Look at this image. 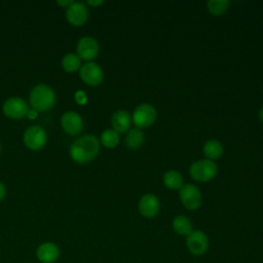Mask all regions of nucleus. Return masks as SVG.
Listing matches in <instances>:
<instances>
[{
	"mask_svg": "<svg viewBox=\"0 0 263 263\" xmlns=\"http://www.w3.org/2000/svg\"><path fill=\"white\" fill-rule=\"evenodd\" d=\"M100 151V141L93 135H84L76 139L70 149L71 157L79 162L86 163L92 160Z\"/></svg>",
	"mask_w": 263,
	"mask_h": 263,
	"instance_id": "f257e3e1",
	"label": "nucleus"
},
{
	"mask_svg": "<svg viewBox=\"0 0 263 263\" xmlns=\"http://www.w3.org/2000/svg\"><path fill=\"white\" fill-rule=\"evenodd\" d=\"M54 91L46 84H37L30 92V103L36 111H46L54 105Z\"/></svg>",
	"mask_w": 263,
	"mask_h": 263,
	"instance_id": "f03ea898",
	"label": "nucleus"
},
{
	"mask_svg": "<svg viewBox=\"0 0 263 263\" xmlns=\"http://www.w3.org/2000/svg\"><path fill=\"white\" fill-rule=\"evenodd\" d=\"M189 173L193 180L197 182H208L216 177L218 166L213 160L203 158L193 162L190 166Z\"/></svg>",
	"mask_w": 263,
	"mask_h": 263,
	"instance_id": "7ed1b4c3",
	"label": "nucleus"
},
{
	"mask_svg": "<svg viewBox=\"0 0 263 263\" xmlns=\"http://www.w3.org/2000/svg\"><path fill=\"white\" fill-rule=\"evenodd\" d=\"M156 119V110L155 108L147 103L139 105L134 113L132 120L135 123L137 128H145L154 123Z\"/></svg>",
	"mask_w": 263,
	"mask_h": 263,
	"instance_id": "20e7f679",
	"label": "nucleus"
},
{
	"mask_svg": "<svg viewBox=\"0 0 263 263\" xmlns=\"http://www.w3.org/2000/svg\"><path fill=\"white\" fill-rule=\"evenodd\" d=\"M182 204L190 211L197 210L202 202V197L199 189L193 184H185L179 192Z\"/></svg>",
	"mask_w": 263,
	"mask_h": 263,
	"instance_id": "39448f33",
	"label": "nucleus"
},
{
	"mask_svg": "<svg viewBox=\"0 0 263 263\" xmlns=\"http://www.w3.org/2000/svg\"><path fill=\"white\" fill-rule=\"evenodd\" d=\"M186 245L191 254L201 256L208 250L209 239L203 231L192 230L186 237Z\"/></svg>",
	"mask_w": 263,
	"mask_h": 263,
	"instance_id": "423d86ee",
	"label": "nucleus"
},
{
	"mask_svg": "<svg viewBox=\"0 0 263 263\" xmlns=\"http://www.w3.org/2000/svg\"><path fill=\"white\" fill-rule=\"evenodd\" d=\"M47 137L44 129L39 125H32L25 130L24 142L32 150L41 149L46 143Z\"/></svg>",
	"mask_w": 263,
	"mask_h": 263,
	"instance_id": "0eeeda50",
	"label": "nucleus"
},
{
	"mask_svg": "<svg viewBox=\"0 0 263 263\" xmlns=\"http://www.w3.org/2000/svg\"><path fill=\"white\" fill-rule=\"evenodd\" d=\"M80 78L88 85H99L104 78V73L100 65L93 62H88L80 67Z\"/></svg>",
	"mask_w": 263,
	"mask_h": 263,
	"instance_id": "6e6552de",
	"label": "nucleus"
},
{
	"mask_svg": "<svg viewBox=\"0 0 263 263\" xmlns=\"http://www.w3.org/2000/svg\"><path fill=\"white\" fill-rule=\"evenodd\" d=\"M100 46L98 41L90 36H85L79 39L77 43L78 57L85 61H91L99 54Z\"/></svg>",
	"mask_w": 263,
	"mask_h": 263,
	"instance_id": "1a4fd4ad",
	"label": "nucleus"
},
{
	"mask_svg": "<svg viewBox=\"0 0 263 263\" xmlns=\"http://www.w3.org/2000/svg\"><path fill=\"white\" fill-rule=\"evenodd\" d=\"M4 113L11 118H22L28 112V106L25 100L18 97L7 99L3 105Z\"/></svg>",
	"mask_w": 263,
	"mask_h": 263,
	"instance_id": "9d476101",
	"label": "nucleus"
},
{
	"mask_svg": "<svg viewBox=\"0 0 263 263\" xmlns=\"http://www.w3.org/2000/svg\"><path fill=\"white\" fill-rule=\"evenodd\" d=\"M66 17L70 24L74 26H81L87 21L88 10L82 2H73L67 7Z\"/></svg>",
	"mask_w": 263,
	"mask_h": 263,
	"instance_id": "9b49d317",
	"label": "nucleus"
},
{
	"mask_svg": "<svg viewBox=\"0 0 263 263\" xmlns=\"http://www.w3.org/2000/svg\"><path fill=\"white\" fill-rule=\"evenodd\" d=\"M139 212L145 218L155 217L160 209V203L158 198L151 193L144 194L139 201Z\"/></svg>",
	"mask_w": 263,
	"mask_h": 263,
	"instance_id": "f8f14e48",
	"label": "nucleus"
},
{
	"mask_svg": "<svg viewBox=\"0 0 263 263\" xmlns=\"http://www.w3.org/2000/svg\"><path fill=\"white\" fill-rule=\"evenodd\" d=\"M61 123L64 130L70 135H78L83 128V120L81 116L74 111L65 112L62 115Z\"/></svg>",
	"mask_w": 263,
	"mask_h": 263,
	"instance_id": "ddd939ff",
	"label": "nucleus"
},
{
	"mask_svg": "<svg viewBox=\"0 0 263 263\" xmlns=\"http://www.w3.org/2000/svg\"><path fill=\"white\" fill-rule=\"evenodd\" d=\"M36 254L41 262L52 263L59 258L60 250L53 242H44L38 247Z\"/></svg>",
	"mask_w": 263,
	"mask_h": 263,
	"instance_id": "4468645a",
	"label": "nucleus"
},
{
	"mask_svg": "<svg viewBox=\"0 0 263 263\" xmlns=\"http://www.w3.org/2000/svg\"><path fill=\"white\" fill-rule=\"evenodd\" d=\"M132 123L130 114L125 110L116 111L111 119V124L114 130L119 133H125L129 129Z\"/></svg>",
	"mask_w": 263,
	"mask_h": 263,
	"instance_id": "2eb2a0df",
	"label": "nucleus"
},
{
	"mask_svg": "<svg viewBox=\"0 0 263 263\" xmlns=\"http://www.w3.org/2000/svg\"><path fill=\"white\" fill-rule=\"evenodd\" d=\"M223 152H224L223 145L218 140H215V139L209 140L203 145V153L206 156V158L210 160L214 161L215 159L220 158Z\"/></svg>",
	"mask_w": 263,
	"mask_h": 263,
	"instance_id": "dca6fc26",
	"label": "nucleus"
},
{
	"mask_svg": "<svg viewBox=\"0 0 263 263\" xmlns=\"http://www.w3.org/2000/svg\"><path fill=\"white\" fill-rule=\"evenodd\" d=\"M163 184L171 190H180L184 183L182 175L175 170H170L163 175Z\"/></svg>",
	"mask_w": 263,
	"mask_h": 263,
	"instance_id": "f3484780",
	"label": "nucleus"
},
{
	"mask_svg": "<svg viewBox=\"0 0 263 263\" xmlns=\"http://www.w3.org/2000/svg\"><path fill=\"white\" fill-rule=\"evenodd\" d=\"M145 140V136L140 128H132L128 130L125 137V145L129 149H138L140 148Z\"/></svg>",
	"mask_w": 263,
	"mask_h": 263,
	"instance_id": "a211bd4d",
	"label": "nucleus"
},
{
	"mask_svg": "<svg viewBox=\"0 0 263 263\" xmlns=\"http://www.w3.org/2000/svg\"><path fill=\"white\" fill-rule=\"evenodd\" d=\"M173 228L178 234L187 236L192 231V223L186 216L180 215L173 220Z\"/></svg>",
	"mask_w": 263,
	"mask_h": 263,
	"instance_id": "6ab92c4d",
	"label": "nucleus"
},
{
	"mask_svg": "<svg viewBox=\"0 0 263 263\" xmlns=\"http://www.w3.org/2000/svg\"><path fill=\"white\" fill-rule=\"evenodd\" d=\"M120 141L119 134L113 128H108L104 130L101 135V142L107 148H114L118 145Z\"/></svg>",
	"mask_w": 263,
	"mask_h": 263,
	"instance_id": "aec40b11",
	"label": "nucleus"
},
{
	"mask_svg": "<svg viewBox=\"0 0 263 263\" xmlns=\"http://www.w3.org/2000/svg\"><path fill=\"white\" fill-rule=\"evenodd\" d=\"M63 68L68 72H74L81 66V59L76 53H67L62 60Z\"/></svg>",
	"mask_w": 263,
	"mask_h": 263,
	"instance_id": "412c9836",
	"label": "nucleus"
},
{
	"mask_svg": "<svg viewBox=\"0 0 263 263\" xmlns=\"http://www.w3.org/2000/svg\"><path fill=\"white\" fill-rule=\"evenodd\" d=\"M229 4L228 0H210L206 3V7L212 14L221 15L228 9Z\"/></svg>",
	"mask_w": 263,
	"mask_h": 263,
	"instance_id": "4be33fe9",
	"label": "nucleus"
},
{
	"mask_svg": "<svg viewBox=\"0 0 263 263\" xmlns=\"http://www.w3.org/2000/svg\"><path fill=\"white\" fill-rule=\"evenodd\" d=\"M75 100L78 104H84L86 102V96L83 91L81 90H78L76 93H75Z\"/></svg>",
	"mask_w": 263,
	"mask_h": 263,
	"instance_id": "5701e85b",
	"label": "nucleus"
},
{
	"mask_svg": "<svg viewBox=\"0 0 263 263\" xmlns=\"http://www.w3.org/2000/svg\"><path fill=\"white\" fill-rule=\"evenodd\" d=\"M30 119H33V118H36V116H37V111L35 110V109H28V112H27V114H26Z\"/></svg>",
	"mask_w": 263,
	"mask_h": 263,
	"instance_id": "b1692460",
	"label": "nucleus"
},
{
	"mask_svg": "<svg viewBox=\"0 0 263 263\" xmlns=\"http://www.w3.org/2000/svg\"><path fill=\"white\" fill-rule=\"evenodd\" d=\"M74 1H72V0H58L57 1V3L58 4H60V5H62V6H70L72 3H73Z\"/></svg>",
	"mask_w": 263,
	"mask_h": 263,
	"instance_id": "393cba45",
	"label": "nucleus"
},
{
	"mask_svg": "<svg viewBox=\"0 0 263 263\" xmlns=\"http://www.w3.org/2000/svg\"><path fill=\"white\" fill-rule=\"evenodd\" d=\"M5 193H6L5 186L0 182V200L5 196Z\"/></svg>",
	"mask_w": 263,
	"mask_h": 263,
	"instance_id": "a878e982",
	"label": "nucleus"
},
{
	"mask_svg": "<svg viewBox=\"0 0 263 263\" xmlns=\"http://www.w3.org/2000/svg\"><path fill=\"white\" fill-rule=\"evenodd\" d=\"M87 3L90 4V5H93V6H98V5L102 4L103 1L102 0H88Z\"/></svg>",
	"mask_w": 263,
	"mask_h": 263,
	"instance_id": "bb28decb",
	"label": "nucleus"
},
{
	"mask_svg": "<svg viewBox=\"0 0 263 263\" xmlns=\"http://www.w3.org/2000/svg\"><path fill=\"white\" fill-rule=\"evenodd\" d=\"M259 118H260V120L263 122V106H262V108L260 109V112H259Z\"/></svg>",
	"mask_w": 263,
	"mask_h": 263,
	"instance_id": "cd10ccee",
	"label": "nucleus"
},
{
	"mask_svg": "<svg viewBox=\"0 0 263 263\" xmlns=\"http://www.w3.org/2000/svg\"><path fill=\"white\" fill-rule=\"evenodd\" d=\"M0 152H1V145H0Z\"/></svg>",
	"mask_w": 263,
	"mask_h": 263,
	"instance_id": "c85d7f7f",
	"label": "nucleus"
}]
</instances>
